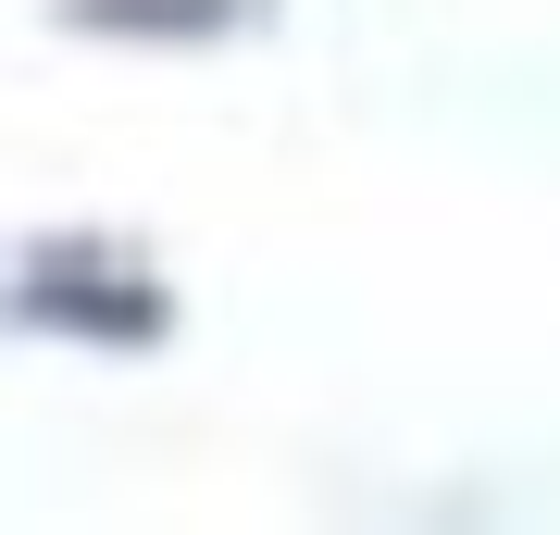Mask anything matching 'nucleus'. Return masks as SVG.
I'll return each mask as SVG.
<instances>
[{
	"instance_id": "obj_1",
	"label": "nucleus",
	"mask_w": 560,
	"mask_h": 535,
	"mask_svg": "<svg viewBox=\"0 0 560 535\" xmlns=\"http://www.w3.org/2000/svg\"><path fill=\"white\" fill-rule=\"evenodd\" d=\"M75 13H101V25H150V38H200V25H224L237 0H75Z\"/></svg>"
}]
</instances>
